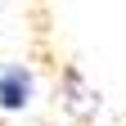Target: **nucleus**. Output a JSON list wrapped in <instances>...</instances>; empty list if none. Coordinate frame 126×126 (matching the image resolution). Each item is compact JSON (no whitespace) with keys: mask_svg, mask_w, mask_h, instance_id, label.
Instances as JSON below:
<instances>
[{"mask_svg":"<svg viewBox=\"0 0 126 126\" xmlns=\"http://www.w3.org/2000/svg\"><path fill=\"white\" fill-rule=\"evenodd\" d=\"M27 99H32V72L23 68V63L0 68V108L18 113V108H27Z\"/></svg>","mask_w":126,"mask_h":126,"instance_id":"1","label":"nucleus"}]
</instances>
